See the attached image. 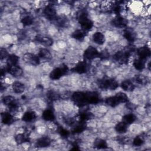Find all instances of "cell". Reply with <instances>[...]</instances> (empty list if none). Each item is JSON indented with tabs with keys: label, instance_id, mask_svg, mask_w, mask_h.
<instances>
[{
	"label": "cell",
	"instance_id": "16",
	"mask_svg": "<svg viewBox=\"0 0 151 151\" xmlns=\"http://www.w3.org/2000/svg\"><path fill=\"white\" fill-rule=\"evenodd\" d=\"M51 140L48 136H42L39 138L35 142L36 147H46L51 145Z\"/></svg>",
	"mask_w": 151,
	"mask_h": 151
},
{
	"label": "cell",
	"instance_id": "37",
	"mask_svg": "<svg viewBox=\"0 0 151 151\" xmlns=\"http://www.w3.org/2000/svg\"><path fill=\"white\" fill-rule=\"evenodd\" d=\"M56 130L57 131V132L60 134V135L63 137V138H67L68 137V136H69L70 134V132L65 129L64 128H63L62 126H59V125H57V127H56Z\"/></svg>",
	"mask_w": 151,
	"mask_h": 151
},
{
	"label": "cell",
	"instance_id": "12",
	"mask_svg": "<svg viewBox=\"0 0 151 151\" xmlns=\"http://www.w3.org/2000/svg\"><path fill=\"white\" fill-rule=\"evenodd\" d=\"M137 53L139 58L144 61L147 60L150 56V48L147 46H143L138 48Z\"/></svg>",
	"mask_w": 151,
	"mask_h": 151
},
{
	"label": "cell",
	"instance_id": "31",
	"mask_svg": "<svg viewBox=\"0 0 151 151\" xmlns=\"http://www.w3.org/2000/svg\"><path fill=\"white\" fill-rule=\"evenodd\" d=\"M133 65L136 70L140 71L144 69L145 67V63L144 60L140 58H137V59H134L133 60Z\"/></svg>",
	"mask_w": 151,
	"mask_h": 151
},
{
	"label": "cell",
	"instance_id": "13",
	"mask_svg": "<svg viewBox=\"0 0 151 151\" xmlns=\"http://www.w3.org/2000/svg\"><path fill=\"white\" fill-rule=\"evenodd\" d=\"M123 36L130 42H134L136 38V34L131 28H126L124 29Z\"/></svg>",
	"mask_w": 151,
	"mask_h": 151
},
{
	"label": "cell",
	"instance_id": "40",
	"mask_svg": "<svg viewBox=\"0 0 151 151\" xmlns=\"http://www.w3.org/2000/svg\"><path fill=\"white\" fill-rule=\"evenodd\" d=\"M16 101L15 98L12 96H6L2 98V102L4 104L9 106Z\"/></svg>",
	"mask_w": 151,
	"mask_h": 151
},
{
	"label": "cell",
	"instance_id": "15",
	"mask_svg": "<svg viewBox=\"0 0 151 151\" xmlns=\"http://www.w3.org/2000/svg\"><path fill=\"white\" fill-rule=\"evenodd\" d=\"M93 117H94V115L93 114V113L87 110L81 111L77 116L78 121L84 122L93 119Z\"/></svg>",
	"mask_w": 151,
	"mask_h": 151
},
{
	"label": "cell",
	"instance_id": "35",
	"mask_svg": "<svg viewBox=\"0 0 151 151\" xmlns=\"http://www.w3.org/2000/svg\"><path fill=\"white\" fill-rule=\"evenodd\" d=\"M136 117L133 114H127L122 117V120L126 124H130L135 122Z\"/></svg>",
	"mask_w": 151,
	"mask_h": 151
},
{
	"label": "cell",
	"instance_id": "5",
	"mask_svg": "<svg viewBox=\"0 0 151 151\" xmlns=\"http://www.w3.org/2000/svg\"><path fill=\"white\" fill-rule=\"evenodd\" d=\"M68 72V68L67 65L63 64L59 67L52 70L50 73V78L52 80H56L60 79L62 76L67 74Z\"/></svg>",
	"mask_w": 151,
	"mask_h": 151
},
{
	"label": "cell",
	"instance_id": "45",
	"mask_svg": "<svg viewBox=\"0 0 151 151\" xmlns=\"http://www.w3.org/2000/svg\"><path fill=\"white\" fill-rule=\"evenodd\" d=\"M65 122L67 124L69 125V126H71L73 124L75 123V119L73 117H68V118H66L65 119Z\"/></svg>",
	"mask_w": 151,
	"mask_h": 151
},
{
	"label": "cell",
	"instance_id": "39",
	"mask_svg": "<svg viewBox=\"0 0 151 151\" xmlns=\"http://www.w3.org/2000/svg\"><path fill=\"white\" fill-rule=\"evenodd\" d=\"M21 23L24 26H29L31 25L33 22L32 18L29 15H24L21 19Z\"/></svg>",
	"mask_w": 151,
	"mask_h": 151
},
{
	"label": "cell",
	"instance_id": "42",
	"mask_svg": "<svg viewBox=\"0 0 151 151\" xmlns=\"http://www.w3.org/2000/svg\"><path fill=\"white\" fill-rule=\"evenodd\" d=\"M8 52L6 51V50L4 48H1L0 49V58L1 60H3L5 58H7L8 57Z\"/></svg>",
	"mask_w": 151,
	"mask_h": 151
},
{
	"label": "cell",
	"instance_id": "26",
	"mask_svg": "<svg viewBox=\"0 0 151 151\" xmlns=\"http://www.w3.org/2000/svg\"><path fill=\"white\" fill-rule=\"evenodd\" d=\"M12 87V89H13L14 91L17 94L22 93L25 90L24 84L19 81H15V82L13 83Z\"/></svg>",
	"mask_w": 151,
	"mask_h": 151
},
{
	"label": "cell",
	"instance_id": "38",
	"mask_svg": "<svg viewBox=\"0 0 151 151\" xmlns=\"http://www.w3.org/2000/svg\"><path fill=\"white\" fill-rule=\"evenodd\" d=\"M8 107H9V112L13 115L14 114H16L18 112H19L20 111V109H21V107H20L19 104L17 103V101L14 103L11 104V106H8Z\"/></svg>",
	"mask_w": 151,
	"mask_h": 151
},
{
	"label": "cell",
	"instance_id": "1",
	"mask_svg": "<svg viewBox=\"0 0 151 151\" xmlns=\"http://www.w3.org/2000/svg\"><path fill=\"white\" fill-rule=\"evenodd\" d=\"M71 97L74 103L80 107L89 104H97L101 100L99 94L96 91H77L72 94Z\"/></svg>",
	"mask_w": 151,
	"mask_h": 151
},
{
	"label": "cell",
	"instance_id": "32",
	"mask_svg": "<svg viewBox=\"0 0 151 151\" xmlns=\"http://www.w3.org/2000/svg\"><path fill=\"white\" fill-rule=\"evenodd\" d=\"M115 130L118 133H124L127 130V124H126L123 121L119 122L115 126Z\"/></svg>",
	"mask_w": 151,
	"mask_h": 151
},
{
	"label": "cell",
	"instance_id": "28",
	"mask_svg": "<svg viewBox=\"0 0 151 151\" xmlns=\"http://www.w3.org/2000/svg\"><path fill=\"white\" fill-rule=\"evenodd\" d=\"M19 61V57L15 54L9 55L6 58V65L8 67L16 65Z\"/></svg>",
	"mask_w": 151,
	"mask_h": 151
},
{
	"label": "cell",
	"instance_id": "24",
	"mask_svg": "<svg viewBox=\"0 0 151 151\" xmlns=\"http://www.w3.org/2000/svg\"><path fill=\"white\" fill-rule=\"evenodd\" d=\"M37 117L35 112L33 111H26L22 117V120L25 122H30L34 120Z\"/></svg>",
	"mask_w": 151,
	"mask_h": 151
},
{
	"label": "cell",
	"instance_id": "3",
	"mask_svg": "<svg viewBox=\"0 0 151 151\" xmlns=\"http://www.w3.org/2000/svg\"><path fill=\"white\" fill-rule=\"evenodd\" d=\"M99 88L103 90H114L119 87L118 82L114 78L104 77L97 81Z\"/></svg>",
	"mask_w": 151,
	"mask_h": 151
},
{
	"label": "cell",
	"instance_id": "4",
	"mask_svg": "<svg viewBox=\"0 0 151 151\" xmlns=\"http://www.w3.org/2000/svg\"><path fill=\"white\" fill-rule=\"evenodd\" d=\"M77 19L80 24L83 30L88 31L93 26V21L88 17L87 12L86 11H81L77 15Z\"/></svg>",
	"mask_w": 151,
	"mask_h": 151
},
{
	"label": "cell",
	"instance_id": "7",
	"mask_svg": "<svg viewBox=\"0 0 151 151\" xmlns=\"http://www.w3.org/2000/svg\"><path fill=\"white\" fill-rule=\"evenodd\" d=\"M99 52L93 46L88 47L84 52V57L87 60H93L99 57Z\"/></svg>",
	"mask_w": 151,
	"mask_h": 151
},
{
	"label": "cell",
	"instance_id": "22",
	"mask_svg": "<svg viewBox=\"0 0 151 151\" xmlns=\"http://www.w3.org/2000/svg\"><path fill=\"white\" fill-rule=\"evenodd\" d=\"M86 35V34L85 31L81 29H76L71 34L72 38L80 41H83Z\"/></svg>",
	"mask_w": 151,
	"mask_h": 151
},
{
	"label": "cell",
	"instance_id": "10",
	"mask_svg": "<svg viewBox=\"0 0 151 151\" xmlns=\"http://www.w3.org/2000/svg\"><path fill=\"white\" fill-rule=\"evenodd\" d=\"M44 14L46 18L51 21H54L57 18L56 11L52 5H48L44 8Z\"/></svg>",
	"mask_w": 151,
	"mask_h": 151
},
{
	"label": "cell",
	"instance_id": "33",
	"mask_svg": "<svg viewBox=\"0 0 151 151\" xmlns=\"http://www.w3.org/2000/svg\"><path fill=\"white\" fill-rule=\"evenodd\" d=\"M38 55L40 57L45 60H50L52 58V55L50 51L45 48H41L39 51Z\"/></svg>",
	"mask_w": 151,
	"mask_h": 151
},
{
	"label": "cell",
	"instance_id": "20",
	"mask_svg": "<svg viewBox=\"0 0 151 151\" xmlns=\"http://www.w3.org/2000/svg\"><path fill=\"white\" fill-rule=\"evenodd\" d=\"M86 127H87V125L86 122L78 121L77 124H76V126L74 127L73 129L72 130V133L73 134L81 133L86 129Z\"/></svg>",
	"mask_w": 151,
	"mask_h": 151
},
{
	"label": "cell",
	"instance_id": "17",
	"mask_svg": "<svg viewBox=\"0 0 151 151\" xmlns=\"http://www.w3.org/2000/svg\"><path fill=\"white\" fill-rule=\"evenodd\" d=\"M1 119L2 122L4 124H11L14 122H15V117L14 115L10 112H3L1 113Z\"/></svg>",
	"mask_w": 151,
	"mask_h": 151
},
{
	"label": "cell",
	"instance_id": "44",
	"mask_svg": "<svg viewBox=\"0 0 151 151\" xmlns=\"http://www.w3.org/2000/svg\"><path fill=\"white\" fill-rule=\"evenodd\" d=\"M109 56V54L108 51L107 50H102L100 52H99V58H100L101 60H103L108 58Z\"/></svg>",
	"mask_w": 151,
	"mask_h": 151
},
{
	"label": "cell",
	"instance_id": "9",
	"mask_svg": "<svg viewBox=\"0 0 151 151\" xmlns=\"http://www.w3.org/2000/svg\"><path fill=\"white\" fill-rule=\"evenodd\" d=\"M23 59L26 63L33 65H37L40 63L39 57L32 53L25 54L23 56Z\"/></svg>",
	"mask_w": 151,
	"mask_h": 151
},
{
	"label": "cell",
	"instance_id": "19",
	"mask_svg": "<svg viewBox=\"0 0 151 151\" xmlns=\"http://www.w3.org/2000/svg\"><path fill=\"white\" fill-rule=\"evenodd\" d=\"M7 68H8V72L11 75H12L14 77H19L22 74L23 71L22 68L17 65L11 66V67L7 66Z\"/></svg>",
	"mask_w": 151,
	"mask_h": 151
},
{
	"label": "cell",
	"instance_id": "47",
	"mask_svg": "<svg viewBox=\"0 0 151 151\" xmlns=\"http://www.w3.org/2000/svg\"><path fill=\"white\" fill-rule=\"evenodd\" d=\"M70 96V93L69 91H64V93H63L62 94H60V98L63 99H68L69 98Z\"/></svg>",
	"mask_w": 151,
	"mask_h": 151
},
{
	"label": "cell",
	"instance_id": "23",
	"mask_svg": "<svg viewBox=\"0 0 151 151\" xmlns=\"http://www.w3.org/2000/svg\"><path fill=\"white\" fill-rule=\"evenodd\" d=\"M42 117L45 121L52 122L55 119V115L51 110L46 109L43 111Z\"/></svg>",
	"mask_w": 151,
	"mask_h": 151
},
{
	"label": "cell",
	"instance_id": "27",
	"mask_svg": "<svg viewBox=\"0 0 151 151\" xmlns=\"http://www.w3.org/2000/svg\"><path fill=\"white\" fill-rule=\"evenodd\" d=\"M121 87L124 91H132L134 89V85L131 81L129 80H126L123 81L121 83Z\"/></svg>",
	"mask_w": 151,
	"mask_h": 151
},
{
	"label": "cell",
	"instance_id": "30",
	"mask_svg": "<svg viewBox=\"0 0 151 151\" xmlns=\"http://www.w3.org/2000/svg\"><path fill=\"white\" fill-rule=\"evenodd\" d=\"M47 98L50 101H54L56 100H59L60 98V94L58 93L53 91V90H49L47 93Z\"/></svg>",
	"mask_w": 151,
	"mask_h": 151
},
{
	"label": "cell",
	"instance_id": "48",
	"mask_svg": "<svg viewBox=\"0 0 151 151\" xmlns=\"http://www.w3.org/2000/svg\"><path fill=\"white\" fill-rule=\"evenodd\" d=\"M127 103V108H129V109H131V110H133V109H134L135 108V106L134 104L133 103Z\"/></svg>",
	"mask_w": 151,
	"mask_h": 151
},
{
	"label": "cell",
	"instance_id": "2",
	"mask_svg": "<svg viewBox=\"0 0 151 151\" xmlns=\"http://www.w3.org/2000/svg\"><path fill=\"white\" fill-rule=\"evenodd\" d=\"M105 102L108 106L111 107H114L120 103H125L128 102V97L125 93L119 92L114 96L107 98Z\"/></svg>",
	"mask_w": 151,
	"mask_h": 151
},
{
	"label": "cell",
	"instance_id": "46",
	"mask_svg": "<svg viewBox=\"0 0 151 151\" xmlns=\"http://www.w3.org/2000/svg\"><path fill=\"white\" fill-rule=\"evenodd\" d=\"M72 147H73L71 149V150H80L78 142L77 140L74 141V142L72 143Z\"/></svg>",
	"mask_w": 151,
	"mask_h": 151
},
{
	"label": "cell",
	"instance_id": "41",
	"mask_svg": "<svg viewBox=\"0 0 151 151\" xmlns=\"http://www.w3.org/2000/svg\"><path fill=\"white\" fill-rule=\"evenodd\" d=\"M125 51H126L128 54H129L130 55H132V54H133L135 50H136V47L133 44H129L128 45H127L124 50Z\"/></svg>",
	"mask_w": 151,
	"mask_h": 151
},
{
	"label": "cell",
	"instance_id": "29",
	"mask_svg": "<svg viewBox=\"0 0 151 151\" xmlns=\"http://www.w3.org/2000/svg\"><path fill=\"white\" fill-rule=\"evenodd\" d=\"M94 147L99 149H107L108 146L106 140L100 138H97L94 142Z\"/></svg>",
	"mask_w": 151,
	"mask_h": 151
},
{
	"label": "cell",
	"instance_id": "14",
	"mask_svg": "<svg viewBox=\"0 0 151 151\" xmlns=\"http://www.w3.org/2000/svg\"><path fill=\"white\" fill-rule=\"evenodd\" d=\"M35 40L40 43L42 44L45 46H51L53 44V40L49 37L41 35H37L35 37Z\"/></svg>",
	"mask_w": 151,
	"mask_h": 151
},
{
	"label": "cell",
	"instance_id": "34",
	"mask_svg": "<svg viewBox=\"0 0 151 151\" xmlns=\"http://www.w3.org/2000/svg\"><path fill=\"white\" fill-rule=\"evenodd\" d=\"M134 80L137 83L141 84V85H145L147 83L148 79L147 78L142 74H137L134 77Z\"/></svg>",
	"mask_w": 151,
	"mask_h": 151
},
{
	"label": "cell",
	"instance_id": "25",
	"mask_svg": "<svg viewBox=\"0 0 151 151\" xmlns=\"http://www.w3.org/2000/svg\"><path fill=\"white\" fill-rule=\"evenodd\" d=\"M56 25L58 27H64L66 25L68 24V19L64 15H61L59 17H57L54 20Z\"/></svg>",
	"mask_w": 151,
	"mask_h": 151
},
{
	"label": "cell",
	"instance_id": "36",
	"mask_svg": "<svg viewBox=\"0 0 151 151\" xmlns=\"http://www.w3.org/2000/svg\"><path fill=\"white\" fill-rule=\"evenodd\" d=\"M144 143H145V136H143V134L136 136L133 141V145L134 146H140Z\"/></svg>",
	"mask_w": 151,
	"mask_h": 151
},
{
	"label": "cell",
	"instance_id": "49",
	"mask_svg": "<svg viewBox=\"0 0 151 151\" xmlns=\"http://www.w3.org/2000/svg\"><path fill=\"white\" fill-rule=\"evenodd\" d=\"M18 38H22L24 39L25 37V33L24 32H18Z\"/></svg>",
	"mask_w": 151,
	"mask_h": 151
},
{
	"label": "cell",
	"instance_id": "43",
	"mask_svg": "<svg viewBox=\"0 0 151 151\" xmlns=\"http://www.w3.org/2000/svg\"><path fill=\"white\" fill-rule=\"evenodd\" d=\"M117 140L119 143L122 145L127 144L129 142V139L126 136H118Z\"/></svg>",
	"mask_w": 151,
	"mask_h": 151
},
{
	"label": "cell",
	"instance_id": "6",
	"mask_svg": "<svg viewBox=\"0 0 151 151\" xmlns=\"http://www.w3.org/2000/svg\"><path fill=\"white\" fill-rule=\"evenodd\" d=\"M130 57V55L128 54L126 51H125L124 50H122L117 51L113 55V59L119 64L124 65L128 63Z\"/></svg>",
	"mask_w": 151,
	"mask_h": 151
},
{
	"label": "cell",
	"instance_id": "11",
	"mask_svg": "<svg viewBox=\"0 0 151 151\" xmlns=\"http://www.w3.org/2000/svg\"><path fill=\"white\" fill-rule=\"evenodd\" d=\"M87 64L86 61H79L73 68L72 71L78 74H84L87 71Z\"/></svg>",
	"mask_w": 151,
	"mask_h": 151
},
{
	"label": "cell",
	"instance_id": "21",
	"mask_svg": "<svg viewBox=\"0 0 151 151\" xmlns=\"http://www.w3.org/2000/svg\"><path fill=\"white\" fill-rule=\"evenodd\" d=\"M92 38L93 41L99 45H102L105 42V37L100 32H96L93 34Z\"/></svg>",
	"mask_w": 151,
	"mask_h": 151
},
{
	"label": "cell",
	"instance_id": "18",
	"mask_svg": "<svg viewBox=\"0 0 151 151\" xmlns=\"http://www.w3.org/2000/svg\"><path fill=\"white\" fill-rule=\"evenodd\" d=\"M29 136V134L25 132L23 133H19L15 136V140L18 145H21L25 142H29L30 140Z\"/></svg>",
	"mask_w": 151,
	"mask_h": 151
},
{
	"label": "cell",
	"instance_id": "8",
	"mask_svg": "<svg viewBox=\"0 0 151 151\" xmlns=\"http://www.w3.org/2000/svg\"><path fill=\"white\" fill-rule=\"evenodd\" d=\"M128 23V21L124 17L122 16H117L114 18L111 21V24L115 27L119 28H125Z\"/></svg>",
	"mask_w": 151,
	"mask_h": 151
}]
</instances>
